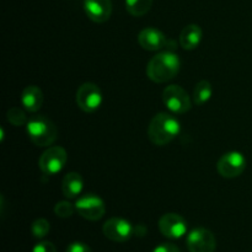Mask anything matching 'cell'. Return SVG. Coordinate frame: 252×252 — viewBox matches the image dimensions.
I'll list each match as a JSON object with an SVG mask.
<instances>
[{"label":"cell","instance_id":"cell-1","mask_svg":"<svg viewBox=\"0 0 252 252\" xmlns=\"http://www.w3.org/2000/svg\"><path fill=\"white\" fill-rule=\"evenodd\" d=\"M181 61L176 53L171 51L155 54L147 65V76L157 84L167 83L175 79L180 73Z\"/></svg>","mask_w":252,"mask_h":252},{"label":"cell","instance_id":"cell-2","mask_svg":"<svg viewBox=\"0 0 252 252\" xmlns=\"http://www.w3.org/2000/svg\"><path fill=\"white\" fill-rule=\"evenodd\" d=\"M181 130V123L175 116L160 112L152 118L148 127V138L153 144L164 147L171 143Z\"/></svg>","mask_w":252,"mask_h":252},{"label":"cell","instance_id":"cell-3","mask_svg":"<svg viewBox=\"0 0 252 252\" xmlns=\"http://www.w3.org/2000/svg\"><path fill=\"white\" fill-rule=\"evenodd\" d=\"M26 133L30 140L37 147H49L58 138V128L46 116H33L26 123Z\"/></svg>","mask_w":252,"mask_h":252},{"label":"cell","instance_id":"cell-4","mask_svg":"<svg viewBox=\"0 0 252 252\" xmlns=\"http://www.w3.org/2000/svg\"><path fill=\"white\" fill-rule=\"evenodd\" d=\"M162 102L175 115H184L192 107V100L187 91L179 85H169L162 91Z\"/></svg>","mask_w":252,"mask_h":252},{"label":"cell","instance_id":"cell-5","mask_svg":"<svg viewBox=\"0 0 252 252\" xmlns=\"http://www.w3.org/2000/svg\"><path fill=\"white\" fill-rule=\"evenodd\" d=\"M76 105L81 111L86 113H93L102 105V93L101 89L94 83H84L79 86L76 91Z\"/></svg>","mask_w":252,"mask_h":252},{"label":"cell","instance_id":"cell-6","mask_svg":"<svg viewBox=\"0 0 252 252\" xmlns=\"http://www.w3.org/2000/svg\"><path fill=\"white\" fill-rule=\"evenodd\" d=\"M68 154L63 147H49L39 157L38 167L47 176H53L64 169Z\"/></svg>","mask_w":252,"mask_h":252},{"label":"cell","instance_id":"cell-7","mask_svg":"<svg viewBox=\"0 0 252 252\" xmlns=\"http://www.w3.org/2000/svg\"><path fill=\"white\" fill-rule=\"evenodd\" d=\"M245 157L240 152H229L221 155L217 162V171L224 179H235L246 169Z\"/></svg>","mask_w":252,"mask_h":252},{"label":"cell","instance_id":"cell-8","mask_svg":"<svg viewBox=\"0 0 252 252\" xmlns=\"http://www.w3.org/2000/svg\"><path fill=\"white\" fill-rule=\"evenodd\" d=\"M75 209L79 216L83 217L86 220L96 221L102 218L106 213L105 202L98 196L94 193L81 196L75 202Z\"/></svg>","mask_w":252,"mask_h":252},{"label":"cell","instance_id":"cell-9","mask_svg":"<svg viewBox=\"0 0 252 252\" xmlns=\"http://www.w3.org/2000/svg\"><path fill=\"white\" fill-rule=\"evenodd\" d=\"M186 244L189 252H214L217 248L216 236L206 228H194L189 231Z\"/></svg>","mask_w":252,"mask_h":252},{"label":"cell","instance_id":"cell-10","mask_svg":"<svg viewBox=\"0 0 252 252\" xmlns=\"http://www.w3.org/2000/svg\"><path fill=\"white\" fill-rule=\"evenodd\" d=\"M103 235L115 243H125L132 238L134 229L128 220L123 218H111L103 224Z\"/></svg>","mask_w":252,"mask_h":252},{"label":"cell","instance_id":"cell-11","mask_svg":"<svg viewBox=\"0 0 252 252\" xmlns=\"http://www.w3.org/2000/svg\"><path fill=\"white\" fill-rule=\"evenodd\" d=\"M159 230L167 239H181L187 233V221L180 214L166 213L159 219Z\"/></svg>","mask_w":252,"mask_h":252},{"label":"cell","instance_id":"cell-12","mask_svg":"<svg viewBox=\"0 0 252 252\" xmlns=\"http://www.w3.org/2000/svg\"><path fill=\"white\" fill-rule=\"evenodd\" d=\"M138 43L145 51L155 52L165 48L169 44V39L160 30L147 27V29H143L138 34Z\"/></svg>","mask_w":252,"mask_h":252},{"label":"cell","instance_id":"cell-13","mask_svg":"<svg viewBox=\"0 0 252 252\" xmlns=\"http://www.w3.org/2000/svg\"><path fill=\"white\" fill-rule=\"evenodd\" d=\"M84 10L91 21L103 24L112 14L111 0H84Z\"/></svg>","mask_w":252,"mask_h":252},{"label":"cell","instance_id":"cell-14","mask_svg":"<svg viewBox=\"0 0 252 252\" xmlns=\"http://www.w3.org/2000/svg\"><path fill=\"white\" fill-rule=\"evenodd\" d=\"M21 105L27 112H37L43 105L44 96L41 89L36 85H29L22 90L21 96Z\"/></svg>","mask_w":252,"mask_h":252},{"label":"cell","instance_id":"cell-15","mask_svg":"<svg viewBox=\"0 0 252 252\" xmlns=\"http://www.w3.org/2000/svg\"><path fill=\"white\" fill-rule=\"evenodd\" d=\"M202 38H203V31L198 25H187L180 34V44L186 51H193L199 46Z\"/></svg>","mask_w":252,"mask_h":252},{"label":"cell","instance_id":"cell-16","mask_svg":"<svg viewBox=\"0 0 252 252\" xmlns=\"http://www.w3.org/2000/svg\"><path fill=\"white\" fill-rule=\"evenodd\" d=\"M84 180L78 172H69L62 181V192L68 199L76 198L83 192Z\"/></svg>","mask_w":252,"mask_h":252},{"label":"cell","instance_id":"cell-17","mask_svg":"<svg viewBox=\"0 0 252 252\" xmlns=\"http://www.w3.org/2000/svg\"><path fill=\"white\" fill-rule=\"evenodd\" d=\"M213 96V86L208 80H201L196 84L193 89V95H192V101L194 105L203 106L204 103L208 102Z\"/></svg>","mask_w":252,"mask_h":252},{"label":"cell","instance_id":"cell-18","mask_svg":"<svg viewBox=\"0 0 252 252\" xmlns=\"http://www.w3.org/2000/svg\"><path fill=\"white\" fill-rule=\"evenodd\" d=\"M153 6V0H126V9L128 14L134 17L144 16Z\"/></svg>","mask_w":252,"mask_h":252},{"label":"cell","instance_id":"cell-19","mask_svg":"<svg viewBox=\"0 0 252 252\" xmlns=\"http://www.w3.org/2000/svg\"><path fill=\"white\" fill-rule=\"evenodd\" d=\"M6 120L10 125L15 126V127L26 126V123L29 122L26 112H25L21 107H17V106H14V107H11L10 110H7Z\"/></svg>","mask_w":252,"mask_h":252},{"label":"cell","instance_id":"cell-20","mask_svg":"<svg viewBox=\"0 0 252 252\" xmlns=\"http://www.w3.org/2000/svg\"><path fill=\"white\" fill-rule=\"evenodd\" d=\"M51 230V224L47 219L38 218L32 223L31 233L36 239H43Z\"/></svg>","mask_w":252,"mask_h":252},{"label":"cell","instance_id":"cell-21","mask_svg":"<svg viewBox=\"0 0 252 252\" xmlns=\"http://www.w3.org/2000/svg\"><path fill=\"white\" fill-rule=\"evenodd\" d=\"M74 212H76L75 204H71L68 201H61L54 206V213L59 218H69V217L73 216Z\"/></svg>","mask_w":252,"mask_h":252},{"label":"cell","instance_id":"cell-22","mask_svg":"<svg viewBox=\"0 0 252 252\" xmlns=\"http://www.w3.org/2000/svg\"><path fill=\"white\" fill-rule=\"evenodd\" d=\"M32 252H57V249L51 241H39L34 245Z\"/></svg>","mask_w":252,"mask_h":252},{"label":"cell","instance_id":"cell-23","mask_svg":"<svg viewBox=\"0 0 252 252\" xmlns=\"http://www.w3.org/2000/svg\"><path fill=\"white\" fill-rule=\"evenodd\" d=\"M65 252H93V251H91L90 246H88L86 244L75 241V243H71L70 245L66 248Z\"/></svg>","mask_w":252,"mask_h":252},{"label":"cell","instance_id":"cell-24","mask_svg":"<svg viewBox=\"0 0 252 252\" xmlns=\"http://www.w3.org/2000/svg\"><path fill=\"white\" fill-rule=\"evenodd\" d=\"M153 252H181V251H180V249L177 248L176 245H174V244L164 243V244H160L159 246H157Z\"/></svg>","mask_w":252,"mask_h":252}]
</instances>
